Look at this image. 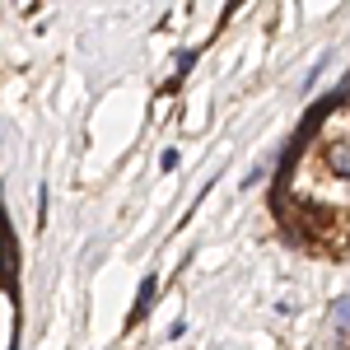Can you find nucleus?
I'll use <instances>...</instances> for the list:
<instances>
[{
  "instance_id": "1",
  "label": "nucleus",
  "mask_w": 350,
  "mask_h": 350,
  "mask_svg": "<svg viewBox=\"0 0 350 350\" xmlns=\"http://www.w3.org/2000/svg\"><path fill=\"white\" fill-rule=\"evenodd\" d=\"M327 168H332V173H346V178H350V140H336V145L327 150Z\"/></svg>"
},
{
  "instance_id": "2",
  "label": "nucleus",
  "mask_w": 350,
  "mask_h": 350,
  "mask_svg": "<svg viewBox=\"0 0 350 350\" xmlns=\"http://www.w3.org/2000/svg\"><path fill=\"white\" fill-rule=\"evenodd\" d=\"M154 285H159L154 275H145V280H140V295H135V313H131V323H140V318L150 313V304H154Z\"/></svg>"
},
{
  "instance_id": "3",
  "label": "nucleus",
  "mask_w": 350,
  "mask_h": 350,
  "mask_svg": "<svg viewBox=\"0 0 350 350\" xmlns=\"http://www.w3.org/2000/svg\"><path fill=\"white\" fill-rule=\"evenodd\" d=\"M14 271H19V257H14V234H5V275L14 280Z\"/></svg>"
},
{
  "instance_id": "4",
  "label": "nucleus",
  "mask_w": 350,
  "mask_h": 350,
  "mask_svg": "<svg viewBox=\"0 0 350 350\" xmlns=\"http://www.w3.org/2000/svg\"><path fill=\"white\" fill-rule=\"evenodd\" d=\"M332 323L341 327V332H350V299H341V304L332 308Z\"/></svg>"
}]
</instances>
